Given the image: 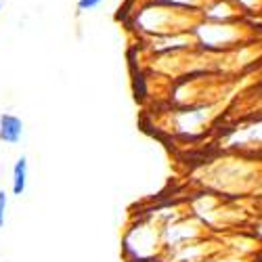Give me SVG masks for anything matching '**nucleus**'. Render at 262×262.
Segmentation results:
<instances>
[{"label": "nucleus", "mask_w": 262, "mask_h": 262, "mask_svg": "<svg viewBox=\"0 0 262 262\" xmlns=\"http://www.w3.org/2000/svg\"><path fill=\"white\" fill-rule=\"evenodd\" d=\"M164 227L156 216H143L130 225L124 235L126 262H162L166 252Z\"/></svg>", "instance_id": "f257e3e1"}, {"label": "nucleus", "mask_w": 262, "mask_h": 262, "mask_svg": "<svg viewBox=\"0 0 262 262\" xmlns=\"http://www.w3.org/2000/svg\"><path fill=\"white\" fill-rule=\"evenodd\" d=\"M26 133V124L15 114H0V143L19 145Z\"/></svg>", "instance_id": "f03ea898"}, {"label": "nucleus", "mask_w": 262, "mask_h": 262, "mask_svg": "<svg viewBox=\"0 0 262 262\" xmlns=\"http://www.w3.org/2000/svg\"><path fill=\"white\" fill-rule=\"evenodd\" d=\"M28 181H30V164L26 156H19L13 164L11 170V195L21 198L28 189Z\"/></svg>", "instance_id": "7ed1b4c3"}, {"label": "nucleus", "mask_w": 262, "mask_h": 262, "mask_svg": "<svg viewBox=\"0 0 262 262\" xmlns=\"http://www.w3.org/2000/svg\"><path fill=\"white\" fill-rule=\"evenodd\" d=\"M7 210H9V191L7 189H0V229H5Z\"/></svg>", "instance_id": "20e7f679"}, {"label": "nucleus", "mask_w": 262, "mask_h": 262, "mask_svg": "<svg viewBox=\"0 0 262 262\" xmlns=\"http://www.w3.org/2000/svg\"><path fill=\"white\" fill-rule=\"evenodd\" d=\"M103 3H105V0H78L76 9H78V13H89V11L99 9Z\"/></svg>", "instance_id": "39448f33"}, {"label": "nucleus", "mask_w": 262, "mask_h": 262, "mask_svg": "<svg viewBox=\"0 0 262 262\" xmlns=\"http://www.w3.org/2000/svg\"><path fill=\"white\" fill-rule=\"evenodd\" d=\"M0 11H3V3H0Z\"/></svg>", "instance_id": "423d86ee"}]
</instances>
